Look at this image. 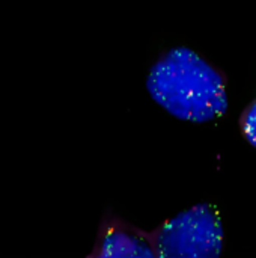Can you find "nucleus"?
Returning a JSON list of instances; mask_svg holds the SVG:
<instances>
[{"label":"nucleus","mask_w":256,"mask_h":258,"mask_svg":"<svg viewBox=\"0 0 256 258\" xmlns=\"http://www.w3.org/2000/svg\"><path fill=\"white\" fill-rule=\"evenodd\" d=\"M157 257L216 258L222 252L223 230L216 209L195 206L149 233Z\"/></svg>","instance_id":"nucleus-2"},{"label":"nucleus","mask_w":256,"mask_h":258,"mask_svg":"<svg viewBox=\"0 0 256 258\" xmlns=\"http://www.w3.org/2000/svg\"><path fill=\"white\" fill-rule=\"evenodd\" d=\"M146 85L155 103L184 121L208 122L228 109L223 74L186 47L164 53L151 68Z\"/></svg>","instance_id":"nucleus-1"},{"label":"nucleus","mask_w":256,"mask_h":258,"mask_svg":"<svg viewBox=\"0 0 256 258\" xmlns=\"http://www.w3.org/2000/svg\"><path fill=\"white\" fill-rule=\"evenodd\" d=\"M91 257L154 258L157 254L151 243L149 233H145L118 218L109 216L100 227L95 249Z\"/></svg>","instance_id":"nucleus-3"},{"label":"nucleus","mask_w":256,"mask_h":258,"mask_svg":"<svg viewBox=\"0 0 256 258\" xmlns=\"http://www.w3.org/2000/svg\"><path fill=\"white\" fill-rule=\"evenodd\" d=\"M240 127L244 138L256 148V101H253L241 115Z\"/></svg>","instance_id":"nucleus-4"}]
</instances>
